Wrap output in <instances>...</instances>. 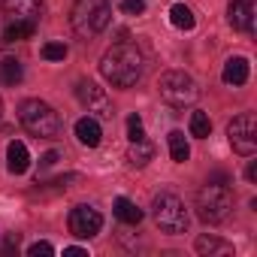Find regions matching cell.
<instances>
[{
    "label": "cell",
    "mask_w": 257,
    "mask_h": 257,
    "mask_svg": "<svg viewBox=\"0 0 257 257\" xmlns=\"http://www.w3.org/2000/svg\"><path fill=\"white\" fill-rule=\"evenodd\" d=\"M100 76L115 88H134L143 76V55L131 43H115L100 58Z\"/></svg>",
    "instance_id": "obj_1"
},
{
    "label": "cell",
    "mask_w": 257,
    "mask_h": 257,
    "mask_svg": "<svg viewBox=\"0 0 257 257\" xmlns=\"http://www.w3.org/2000/svg\"><path fill=\"white\" fill-rule=\"evenodd\" d=\"M109 19H112V4H109V0H76L73 13H70L73 31L79 37H85V40L103 34Z\"/></svg>",
    "instance_id": "obj_2"
},
{
    "label": "cell",
    "mask_w": 257,
    "mask_h": 257,
    "mask_svg": "<svg viewBox=\"0 0 257 257\" xmlns=\"http://www.w3.org/2000/svg\"><path fill=\"white\" fill-rule=\"evenodd\" d=\"M19 121L28 134H34L40 140H52L61 134V115L43 100H25L19 106Z\"/></svg>",
    "instance_id": "obj_3"
},
{
    "label": "cell",
    "mask_w": 257,
    "mask_h": 257,
    "mask_svg": "<svg viewBox=\"0 0 257 257\" xmlns=\"http://www.w3.org/2000/svg\"><path fill=\"white\" fill-rule=\"evenodd\" d=\"M230 212H233V194H230V188L206 182V188H200V194H197V215L206 224H221Z\"/></svg>",
    "instance_id": "obj_4"
},
{
    "label": "cell",
    "mask_w": 257,
    "mask_h": 257,
    "mask_svg": "<svg viewBox=\"0 0 257 257\" xmlns=\"http://www.w3.org/2000/svg\"><path fill=\"white\" fill-rule=\"evenodd\" d=\"M152 215H155V224H158L164 233H173V236H176V233H185L188 224H191V215H188L185 203H182L176 194H170V191H164V194L155 197Z\"/></svg>",
    "instance_id": "obj_5"
},
{
    "label": "cell",
    "mask_w": 257,
    "mask_h": 257,
    "mask_svg": "<svg viewBox=\"0 0 257 257\" xmlns=\"http://www.w3.org/2000/svg\"><path fill=\"white\" fill-rule=\"evenodd\" d=\"M158 88H161V97H164L170 106H191V103L200 97L197 82H194L188 73H182V70H170V73H164Z\"/></svg>",
    "instance_id": "obj_6"
},
{
    "label": "cell",
    "mask_w": 257,
    "mask_h": 257,
    "mask_svg": "<svg viewBox=\"0 0 257 257\" xmlns=\"http://www.w3.org/2000/svg\"><path fill=\"white\" fill-rule=\"evenodd\" d=\"M227 137H230L233 152L251 158V155L257 152V121H254V115H251V112L236 115V118L227 124Z\"/></svg>",
    "instance_id": "obj_7"
},
{
    "label": "cell",
    "mask_w": 257,
    "mask_h": 257,
    "mask_svg": "<svg viewBox=\"0 0 257 257\" xmlns=\"http://www.w3.org/2000/svg\"><path fill=\"white\" fill-rule=\"evenodd\" d=\"M76 97H79V103H82L88 112H94V115H100V118H112V115H115L106 88H100V85L91 82V79H82V82L76 85Z\"/></svg>",
    "instance_id": "obj_8"
},
{
    "label": "cell",
    "mask_w": 257,
    "mask_h": 257,
    "mask_svg": "<svg viewBox=\"0 0 257 257\" xmlns=\"http://www.w3.org/2000/svg\"><path fill=\"white\" fill-rule=\"evenodd\" d=\"M100 227H103V215L94 206H76L70 212V233L76 239H91L100 233Z\"/></svg>",
    "instance_id": "obj_9"
},
{
    "label": "cell",
    "mask_w": 257,
    "mask_h": 257,
    "mask_svg": "<svg viewBox=\"0 0 257 257\" xmlns=\"http://www.w3.org/2000/svg\"><path fill=\"white\" fill-rule=\"evenodd\" d=\"M4 13L10 22H37L43 13V0H4Z\"/></svg>",
    "instance_id": "obj_10"
},
{
    "label": "cell",
    "mask_w": 257,
    "mask_h": 257,
    "mask_svg": "<svg viewBox=\"0 0 257 257\" xmlns=\"http://www.w3.org/2000/svg\"><path fill=\"white\" fill-rule=\"evenodd\" d=\"M227 19H230V25L236 31L251 34V28H254V7H251V0H230Z\"/></svg>",
    "instance_id": "obj_11"
},
{
    "label": "cell",
    "mask_w": 257,
    "mask_h": 257,
    "mask_svg": "<svg viewBox=\"0 0 257 257\" xmlns=\"http://www.w3.org/2000/svg\"><path fill=\"white\" fill-rule=\"evenodd\" d=\"M28 167H31L28 146H25V143H19V140H13V143L7 146V170H10L13 176H25V173H28Z\"/></svg>",
    "instance_id": "obj_12"
},
{
    "label": "cell",
    "mask_w": 257,
    "mask_h": 257,
    "mask_svg": "<svg viewBox=\"0 0 257 257\" xmlns=\"http://www.w3.org/2000/svg\"><path fill=\"white\" fill-rule=\"evenodd\" d=\"M76 140H79L82 146H88V149H97V146H100V140H103L100 121H97V118H91V115L79 118V121H76Z\"/></svg>",
    "instance_id": "obj_13"
},
{
    "label": "cell",
    "mask_w": 257,
    "mask_h": 257,
    "mask_svg": "<svg viewBox=\"0 0 257 257\" xmlns=\"http://www.w3.org/2000/svg\"><path fill=\"white\" fill-rule=\"evenodd\" d=\"M221 79L227 82V85H245L248 82V58H230L227 64H224V73H221Z\"/></svg>",
    "instance_id": "obj_14"
},
{
    "label": "cell",
    "mask_w": 257,
    "mask_h": 257,
    "mask_svg": "<svg viewBox=\"0 0 257 257\" xmlns=\"http://www.w3.org/2000/svg\"><path fill=\"white\" fill-rule=\"evenodd\" d=\"M194 248L200 254H209V257H227V254H233V245L224 242V239H218V236H200L194 242Z\"/></svg>",
    "instance_id": "obj_15"
},
{
    "label": "cell",
    "mask_w": 257,
    "mask_h": 257,
    "mask_svg": "<svg viewBox=\"0 0 257 257\" xmlns=\"http://www.w3.org/2000/svg\"><path fill=\"white\" fill-rule=\"evenodd\" d=\"M115 218L124 221V224H140V221H143V209H140L134 200L118 197V200H115Z\"/></svg>",
    "instance_id": "obj_16"
},
{
    "label": "cell",
    "mask_w": 257,
    "mask_h": 257,
    "mask_svg": "<svg viewBox=\"0 0 257 257\" xmlns=\"http://www.w3.org/2000/svg\"><path fill=\"white\" fill-rule=\"evenodd\" d=\"M152 158H155V146H152V143H146V140H137V143H131L127 161H131L134 167H146Z\"/></svg>",
    "instance_id": "obj_17"
},
{
    "label": "cell",
    "mask_w": 257,
    "mask_h": 257,
    "mask_svg": "<svg viewBox=\"0 0 257 257\" xmlns=\"http://www.w3.org/2000/svg\"><path fill=\"white\" fill-rule=\"evenodd\" d=\"M22 76H25V70H22L19 58H4V61H0V82H4V85H19Z\"/></svg>",
    "instance_id": "obj_18"
},
{
    "label": "cell",
    "mask_w": 257,
    "mask_h": 257,
    "mask_svg": "<svg viewBox=\"0 0 257 257\" xmlns=\"http://www.w3.org/2000/svg\"><path fill=\"white\" fill-rule=\"evenodd\" d=\"M37 31V22H10V28L4 31L7 43H19V40H31Z\"/></svg>",
    "instance_id": "obj_19"
},
{
    "label": "cell",
    "mask_w": 257,
    "mask_h": 257,
    "mask_svg": "<svg viewBox=\"0 0 257 257\" xmlns=\"http://www.w3.org/2000/svg\"><path fill=\"white\" fill-rule=\"evenodd\" d=\"M170 158H173L176 164H185V161L191 158V146H188V140H185L182 131H173V134H170Z\"/></svg>",
    "instance_id": "obj_20"
},
{
    "label": "cell",
    "mask_w": 257,
    "mask_h": 257,
    "mask_svg": "<svg viewBox=\"0 0 257 257\" xmlns=\"http://www.w3.org/2000/svg\"><path fill=\"white\" fill-rule=\"evenodd\" d=\"M170 22L179 28V31H191L194 25H197V19H194V13L185 7V4H176L173 10H170Z\"/></svg>",
    "instance_id": "obj_21"
},
{
    "label": "cell",
    "mask_w": 257,
    "mask_h": 257,
    "mask_svg": "<svg viewBox=\"0 0 257 257\" xmlns=\"http://www.w3.org/2000/svg\"><path fill=\"white\" fill-rule=\"evenodd\" d=\"M209 134H212V121H209V115H206V112H191V137L206 140Z\"/></svg>",
    "instance_id": "obj_22"
},
{
    "label": "cell",
    "mask_w": 257,
    "mask_h": 257,
    "mask_svg": "<svg viewBox=\"0 0 257 257\" xmlns=\"http://www.w3.org/2000/svg\"><path fill=\"white\" fill-rule=\"evenodd\" d=\"M127 140H131V143L146 140V127H143V118H140V115H131V118H127Z\"/></svg>",
    "instance_id": "obj_23"
},
{
    "label": "cell",
    "mask_w": 257,
    "mask_h": 257,
    "mask_svg": "<svg viewBox=\"0 0 257 257\" xmlns=\"http://www.w3.org/2000/svg\"><path fill=\"white\" fill-rule=\"evenodd\" d=\"M43 58L46 61H64L67 58V46L64 43H46L43 46Z\"/></svg>",
    "instance_id": "obj_24"
},
{
    "label": "cell",
    "mask_w": 257,
    "mask_h": 257,
    "mask_svg": "<svg viewBox=\"0 0 257 257\" xmlns=\"http://www.w3.org/2000/svg\"><path fill=\"white\" fill-rule=\"evenodd\" d=\"M52 254H55L52 242H34V245H28V257H52Z\"/></svg>",
    "instance_id": "obj_25"
},
{
    "label": "cell",
    "mask_w": 257,
    "mask_h": 257,
    "mask_svg": "<svg viewBox=\"0 0 257 257\" xmlns=\"http://www.w3.org/2000/svg\"><path fill=\"white\" fill-rule=\"evenodd\" d=\"M121 10L127 16H140V13H146V0H121Z\"/></svg>",
    "instance_id": "obj_26"
},
{
    "label": "cell",
    "mask_w": 257,
    "mask_h": 257,
    "mask_svg": "<svg viewBox=\"0 0 257 257\" xmlns=\"http://www.w3.org/2000/svg\"><path fill=\"white\" fill-rule=\"evenodd\" d=\"M245 179H248V182H257V161H248V167H245Z\"/></svg>",
    "instance_id": "obj_27"
},
{
    "label": "cell",
    "mask_w": 257,
    "mask_h": 257,
    "mask_svg": "<svg viewBox=\"0 0 257 257\" xmlns=\"http://www.w3.org/2000/svg\"><path fill=\"white\" fill-rule=\"evenodd\" d=\"M40 164H43V167H55V164H58V152H46Z\"/></svg>",
    "instance_id": "obj_28"
},
{
    "label": "cell",
    "mask_w": 257,
    "mask_h": 257,
    "mask_svg": "<svg viewBox=\"0 0 257 257\" xmlns=\"http://www.w3.org/2000/svg\"><path fill=\"white\" fill-rule=\"evenodd\" d=\"M64 254H67V257H85L88 251H85V248H64Z\"/></svg>",
    "instance_id": "obj_29"
},
{
    "label": "cell",
    "mask_w": 257,
    "mask_h": 257,
    "mask_svg": "<svg viewBox=\"0 0 257 257\" xmlns=\"http://www.w3.org/2000/svg\"><path fill=\"white\" fill-rule=\"evenodd\" d=\"M0 127H4V100H0Z\"/></svg>",
    "instance_id": "obj_30"
}]
</instances>
